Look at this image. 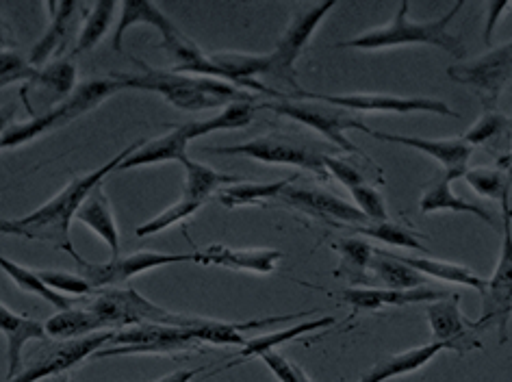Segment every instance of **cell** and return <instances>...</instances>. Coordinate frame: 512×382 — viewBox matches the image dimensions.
I'll use <instances>...</instances> for the list:
<instances>
[{
    "label": "cell",
    "mask_w": 512,
    "mask_h": 382,
    "mask_svg": "<svg viewBox=\"0 0 512 382\" xmlns=\"http://www.w3.org/2000/svg\"><path fill=\"white\" fill-rule=\"evenodd\" d=\"M350 194L356 202V209L361 211L369 222H387L389 220V211H387V202H384V196L374 185H361L350 189Z\"/></svg>",
    "instance_id": "40"
},
{
    "label": "cell",
    "mask_w": 512,
    "mask_h": 382,
    "mask_svg": "<svg viewBox=\"0 0 512 382\" xmlns=\"http://www.w3.org/2000/svg\"><path fill=\"white\" fill-rule=\"evenodd\" d=\"M194 142V135H191V126L181 124L172 129L170 133H165L157 139H146V142L139 146L137 152H133L131 157L124 159L120 170H135V168H146V165H159V163H181L183 159H187V144Z\"/></svg>",
    "instance_id": "21"
},
{
    "label": "cell",
    "mask_w": 512,
    "mask_h": 382,
    "mask_svg": "<svg viewBox=\"0 0 512 382\" xmlns=\"http://www.w3.org/2000/svg\"><path fill=\"white\" fill-rule=\"evenodd\" d=\"M115 333L118 330H105V333L68 341H48L44 348L35 350L29 359H22L20 372L7 382H40L48 378H59L63 372L87 361L98 350L107 348Z\"/></svg>",
    "instance_id": "7"
},
{
    "label": "cell",
    "mask_w": 512,
    "mask_h": 382,
    "mask_svg": "<svg viewBox=\"0 0 512 382\" xmlns=\"http://www.w3.org/2000/svg\"><path fill=\"white\" fill-rule=\"evenodd\" d=\"M499 165H506V168L512 170V146H510V152L506 157H502V161H499Z\"/></svg>",
    "instance_id": "48"
},
{
    "label": "cell",
    "mask_w": 512,
    "mask_h": 382,
    "mask_svg": "<svg viewBox=\"0 0 512 382\" xmlns=\"http://www.w3.org/2000/svg\"><path fill=\"white\" fill-rule=\"evenodd\" d=\"M426 315L434 339H437V343H443L447 350L465 354L482 348L476 324L469 322L463 311H460L458 294H450L443 300L432 302Z\"/></svg>",
    "instance_id": "13"
},
{
    "label": "cell",
    "mask_w": 512,
    "mask_h": 382,
    "mask_svg": "<svg viewBox=\"0 0 512 382\" xmlns=\"http://www.w3.org/2000/svg\"><path fill=\"white\" fill-rule=\"evenodd\" d=\"M0 335L7 339V380L14 378L22 367V350L29 341H48L46 326L33 317L11 311L0 302Z\"/></svg>",
    "instance_id": "20"
},
{
    "label": "cell",
    "mask_w": 512,
    "mask_h": 382,
    "mask_svg": "<svg viewBox=\"0 0 512 382\" xmlns=\"http://www.w3.org/2000/svg\"><path fill=\"white\" fill-rule=\"evenodd\" d=\"M289 98H309L319 100L324 105L339 107L345 111H361V113H434V116H450L460 118L450 105L443 103L437 98H424V96H389V94H317V92H306V89H298V92L287 94Z\"/></svg>",
    "instance_id": "12"
},
{
    "label": "cell",
    "mask_w": 512,
    "mask_h": 382,
    "mask_svg": "<svg viewBox=\"0 0 512 382\" xmlns=\"http://www.w3.org/2000/svg\"><path fill=\"white\" fill-rule=\"evenodd\" d=\"M369 135L378 139V142H389V144H400L415 148L424 155L437 159L443 165L445 174H452L454 178H463L469 170V159L473 148L463 142V137H452V139H426V137H411V135H398V133H384L371 129Z\"/></svg>",
    "instance_id": "15"
},
{
    "label": "cell",
    "mask_w": 512,
    "mask_h": 382,
    "mask_svg": "<svg viewBox=\"0 0 512 382\" xmlns=\"http://www.w3.org/2000/svg\"><path fill=\"white\" fill-rule=\"evenodd\" d=\"M339 252V267L335 270L337 278L350 280L352 287H376L369 274V263L374 259V246L363 237H343L332 244Z\"/></svg>",
    "instance_id": "27"
},
{
    "label": "cell",
    "mask_w": 512,
    "mask_h": 382,
    "mask_svg": "<svg viewBox=\"0 0 512 382\" xmlns=\"http://www.w3.org/2000/svg\"><path fill=\"white\" fill-rule=\"evenodd\" d=\"M115 14H118V5H115L113 0H102V3L85 7V24L79 31V35H76V44L72 48L70 57L87 53V50L96 48L102 40H105V35L109 33L111 24L115 20Z\"/></svg>",
    "instance_id": "33"
},
{
    "label": "cell",
    "mask_w": 512,
    "mask_h": 382,
    "mask_svg": "<svg viewBox=\"0 0 512 382\" xmlns=\"http://www.w3.org/2000/svg\"><path fill=\"white\" fill-rule=\"evenodd\" d=\"M332 9H335V3L330 0V3H317L296 11V16L291 18L289 27L283 33V37L278 40L276 48L272 53H267L270 55V74L267 76H274L276 81L287 83L291 87V92L302 89L296 79V63L304 53V48L309 46L311 37L315 35L319 24H322V20L330 14Z\"/></svg>",
    "instance_id": "10"
},
{
    "label": "cell",
    "mask_w": 512,
    "mask_h": 382,
    "mask_svg": "<svg viewBox=\"0 0 512 382\" xmlns=\"http://www.w3.org/2000/svg\"><path fill=\"white\" fill-rule=\"evenodd\" d=\"M79 9L81 7L72 3V0H68V3H57V0L46 3L48 27L29 55V63L33 68H44L48 66V59L59 57L63 53V48L68 44V37L72 35L74 18Z\"/></svg>",
    "instance_id": "17"
},
{
    "label": "cell",
    "mask_w": 512,
    "mask_h": 382,
    "mask_svg": "<svg viewBox=\"0 0 512 382\" xmlns=\"http://www.w3.org/2000/svg\"><path fill=\"white\" fill-rule=\"evenodd\" d=\"M402 263L408 267H413L415 272L424 274L426 278H437L443 280V283H456V285H465L469 289H476L480 294L486 291V280H482L478 274H473L469 267L458 265V263H447L441 259H424V257H400L395 254Z\"/></svg>",
    "instance_id": "31"
},
{
    "label": "cell",
    "mask_w": 512,
    "mask_h": 382,
    "mask_svg": "<svg viewBox=\"0 0 512 382\" xmlns=\"http://www.w3.org/2000/svg\"><path fill=\"white\" fill-rule=\"evenodd\" d=\"M14 118H16V105L0 107V137L9 131V126L14 124Z\"/></svg>",
    "instance_id": "46"
},
{
    "label": "cell",
    "mask_w": 512,
    "mask_h": 382,
    "mask_svg": "<svg viewBox=\"0 0 512 382\" xmlns=\"http://www.w3.org/2000/svg\"><path fill=\"white\" fill-rule=\"evenodd\" d=\"M44 326H46L48 337H53L57 341L79 339V337L111 330L109 324L102 320V317H98L94 311H89L85 304H81V307L76 304V307L68 311H57V315L50 317Z\"/></svg>",
    "instance_id": "29"
},
{
    "label": "cell",
    "mask_w": 512,
    "mask_h": 382,
    "mask_svg": "<svg viewBox=\"0 0 512 382\" xmlns=\"http://www.w3.org/2000/svg\"><path fill=\"white\" fill-rule=\"evenodd\" d=\"M259 109H270L276 116L289 118L298 124L309 126V129L317 131L324 139H328L330 144H335L343 152H350V155H361L363 150L354 146L348 139V131H363L369 133L371 129L363 122L354 118L350 111L324 105L319 100H309V98H289L285 92L278 100H272V103L265 105H256Z\"/></svg>",
    "instance_id": "5"
},
{
    "label": "cell",
    "mask_w": 512,
    "mask_h": 382,
    "mask_svg": "<svg viewBox=\"0 0 512 382\" xmlns=\"http://www.w3.org/2000/svg\"><path fill=\"white\" fill-rule=\"evenodd\" d=\"M456 181H458V178H454L452 174H445V172L439 174V176H434L430 185L424 189V194H421V200H419L421 213H424V215L439 213V211L469 213V215H473V218H478L484 224H489L491 228H495L497 233H502V220L495 218V215L489 209L473 205V202H469L465 198H458L454 194L452 185Z\"/></svg>",
    "instance_id": "18"
},
{
    "label": "cell",
    "mask_w": 512,
    "mask_h": 382,
    "mask_svg": "<svg viewBox=\"0 0 512 382\" xmlns=\"http://www.w3.org/2000/svg\"><path fill=\"white\" fill-rule=\"evenodd\" d=\"M354 231L363 237L376 239L380 244H387L393 248H404V250H419V252H428L426 246H421V237L419 233H415L413 228H406L402 224H395L391 220L387 222H367L356 226Z\"/></svg>",
    "instance_id": "36"
},
{
    "label": "cell",
    "mask_w": 512,
    "mask_h": 382,
    "mask_svg": "<svg viewBox=\"0 0 512 382\" xmlns=\"http://www.w3.org/2000/svg\"><path fill=\"white\" fill-rule=\"evenodd\" d=\"M74 220L87 226L89 231L96 233L102 241H105V246L111 252V259L120 257V231L113 218V207L102 185H98L92 194L87 196V200L81 205Z\"/></svg>",
    "instance_id": "24"
},
{
    "label": "cell",
    "mask_w": 512,
    "mask_h": 382,
    "mask_svg": "<svg viewBox=\"0 0 512 382\" xmlns=\"http://www.w3.org/2000/svg\"><path fill=\"white\" fill-rule=\"evenodd\" d=\"M467 185L476 194L502 202L512 200V170L506 165H495V168H469L465 172Z\"/></svg>",
    "instance_id": "34"
},
{
    "label": "cell",
    "mask_w": 512,
    "mask_h": 382,
    "mask_svg": "<svg viewBox=\"0 0 512 382\" xmlns=\"http://www.w3.org/2000/svg\"><path fill=\"white\" fill-rule=\"evenodd\" d=\"M204 372L202 367H196V369H176V372L163 376L155 382H191L196 376H200Z\"/></svg>",
    "instance_id": "45"
},
{
    "label": "cell",
    "mask_w": 512,
    "mask_h": 382,
    "mask_svg": "<svg viewBox=\"0 0 512 382\" xmlns=\"http://www.w3.org/2000/svg\"><path fill=\"white\" fill-rule=\"evenodd\" d=\"M37 85L44 89H50L55 96L66 100L74 92V89L79 87V83H76L74 57H59L57 61L40 68V76H37L35 87Z\"/></svg>",
    "instance_id": "37"
},
{
    "label": "cell",
    "mask_w": 512,
    "mask_h": 382,
    "mask_svg": "<svg viewBox=\"0 0 512 382\" xmlns=\"http://www.w3.org/2000/svg\"><path fill=\"white\" fill-rule=\"evenodd\" d=\"M139 24H148V27H155L161 33V37L176 29V24L168 16H165L157 5L144 3V0H137V3H122L118 27H115V31H113V50H115V53H122V42H124L126 31L133 29V27H139Z\"/></svg>",
    "instance_id": "30"
},
{
    "label": "cell",
    "mask_w": 512,
    "mask_h": 382,
    "mask_svg": "<svg viewBox=\"0 0 512 382\" xmlns=\"http://www.w3.org/2000/svg\"><path fill=\"white\" fill-rule=\"evenodd\" d=\"M343 302H348L354 309V315L358 311H380L387 307H411V304H432L437 300H443L450 294L439 289L419 287L408 291H395V289H382V287H350L337 294Z\"/></svg>",
    "instance_id": "16"
},
{
    "label": "cell",
    "mask_w": 512,
    "mask_h": 382,
    "mask_svg": "<svg viewBox=\"0 0 512 382\" xmlns=\"http://www.w3.org/2000/svg\"><path fill=\"white\" fill-rule=\"evenodd\" d=\"M369 274L376 287L382 289H395V291H408L426 287L428 278L424 274L415 272L413 267L402 263L395 252L374 248V259L369 263Z\"/></svg>",
    "instance_id": "25"
},
{
    "label": "cell",
    "mask_w": 512,
    "mask_h": 382,
    "mask_svg": "<svg viewBox=\"0 0 512 382\" xmlns=\"http://www.w3.org/2000/svg\"><path fill=\"white\" fill-rule=\"evenodd\" d=\"M300 178V174H293L287 178H280V181L274 183H248L241 181L237 185H228L220 189V205L226 207L228 211H235L241 207H263L265 200H274L280 198L283 191L293 185Z\"/></svg>",
    "instance_id": "28"
},
{
    "label": "cell",
    "mask_w": 512,
    "mask_h": 382,
    "mask_svg": "<svg viewBox=\"0 0 512 382\" xmlns=\"http://www.w3.org/2000/svg\"><path fill=\"white\" fill-rule=\"evenodd\" d=\"M278 200L291 209L306 213L309 218L330 222V224L361 226L369 222L365 215L356 209V205H350V202L332 196L322 189L289 185L283 194H280Z\"/></svg>",
    "instance_id": "14"
},
{
    "label": "cell",
    "mask_w": 512,
    "mask_h": 382,
    "mask_svg": "<svg viewBox=\"0 0 512 382\" xmlns=\"http://www.w3.org/2000/svg\"><path fill=\"white\" fill-rule=\"evenodd\" d=\"M443 350H447L443 343L432 341V343H426V346L404 350L400 354L384 356V359L371 365L358 382H387L391 378H400L406 374L419 372L421 367L428 365L434 356L441 354Z\"/></svg>",
    "instance_id": "23"
},
{
    "label": "cell",
    "mask_w": 512,
    "mask_h": 382,
    "mask_svg": "<svg viewBox=\"0 0 512 382\" xmlns=\"http://www.w3.org/2000/svg\"><path fill=\"white\" fill-rule=\"evenodd\" d=\"M447 76L460 85L471 87L484 105V111L497 109L499 96L512 83V42L497 46L478 59L447 68Z\"/></svg>",
    "instance_id": "11"
},
{
    "label": "cell",
    "mask_w": 512,
    "mask_h": 382,
    "mask_svg": "<svg viewBox=\"0 0 512 382\" xmlns=\"http://www.w3.org/2000/svg\"><path fill=\"white\" fill-rule=\"evenodd\" d=\"M256 109L252 103H233L228 105L222 113L217 116L202 120V122H189L191 126V135L194 139L198 137H207L211 133H220V131H235V129H246L248 124H252Z\"/></svg>",
    "instance_id": "35"
},
{
    "label": "cell",
    "mask_w": 512,
    "mask_h": 382,
    "mask_svg": "<svg viewBox=\"0 0 512 382\" xmlns=\"http://www.w3.org/2000/svg\"><path fill=\"white\" fill-rule=\"evenodd\" d=\"M46 382H70V380H63V378H48Z\"/></svg>",
    "instance_id": "49"
},
{
    "label": "cell",
    "mask_w": 512,
    "mask_h": 382,
    "mask_svg": "<svg viewBox=\"0 0 512 382\" xmlns=\"http://www.w3.org/2000/svg\"><path fill=\"white\" fill-rule=\"evenodd\" d=\"M11 44V40H9V27L5 24V20L0 18V53H3V50H9L7 46Z\"/></svg>",
    "instance_id": "47"
},
{
    "label": "cell",
    "mask_w": 512,
    "mask_h": 382,
    "mask_svg": "<svg viewBox=\"0 0 512 382\" xmlns=\"http://www.w3.org/2000/svg\"><path fill=\"white\" fill-rule=\"evenodd\" d=\"M335 324H337V317L326 315V317H317V320L296 324V326H291V328L272 330V333H263L259 337L248 339L246 346H243L241 350H237L235 359L230 361V363H226L222 369H233V367H237L239 363L248 361V359H259L261 354L274 352V350H278L280 346H283V343H287L291 339H298L300 335H306V333H317V330H326V328L335 326ZM222 369H217V372H213V374H220Z\"/></svg>",
    "instance_id": "22"
},
{
    "label": "cell",
    "mask_w": 512,
    "mask_h": 382,
    "mask_svg": "<svg viewBox=\"0 0 512 382\" xmlns=\"http://www.w3.org/2000/svg\"><path fill=\"white\" fill-rule=\"evenodd\" d=\"M139 68L133 74H115L124 89H139V92L159 94L163 100L181 111H204L215 107H228L233 103H256V96L211 76L178 74L174 70L152 68L144 61H135Z\"/></svg>",
    "instance_id": "2"
},
{
    "label": "cell",
    "mask_w": 512,
    "mask_h": 382,
    "mask_svg": "<svg viewBox=\"0 0 512 382\" xmlns=\"http://www.w3.org/2000/svg\"><path fill=\"white\" fill-rule=\"evenodd\" d=\"M0 270H3L11 280H14V285L18 289H22L24 294H31L35 298L46 300L50 307H55L57 311H68V309H72V307H76V304H79L74 298H66V296L57 294V291L50 289L44 283V280L37 276V272L29 270V267H24L20 263H14L11 259L3 257V254H0Z\"/></svg>",
    "instance_id": "32"
},
{
    "label": "cell",
    "mask_w": 512,
    "mask_h": 382,
    "mask_svg": "<svg viewBox=\"0 0 512 382\" xmlns=\"http://www.w3.org/2000/svg\"><path fill=\"white\" fill-rule=\"evenodd\" d=\"M144 142L146 139H137L131 146H126L120 155H115L107 163H102L100 168L83 176H74L55 198H50L29 215H22V218L16 220H0V235L37 241V244H46L55 250L68 252L72 257L76 250L72 246L70 226L81 205L98 185H102V181H105L109 174L120 170L122 161L131 157L133 152H137Z\"/></svg>",
    "instance_id": "1"
},
{
    "label": "cell",
    "mask_w": 512,
    "mask_h": 382,
    "mask_svg": "<svg viewBox=\"0 0 512 382\" xmlns=\"http://www.w3.org/2000/svg\"><path fill=\"white\" fill-rule=\"evenodd\" d=\"M76 274L83 276L89 285L96 291L100 289H111L128 283L133 276L144 274L150 270H157L163 265H174V263H198L200 252H189V254H163V252H135L128 254V257H115L105 263H94L83 259L79 252L72 254Z\"/></svg>",
    "instance_id": "9"
},
{
    "label": "cell",
    "mask_w": 512,
    "mask_h": 382,
    "mask_svg": "<svg viewBox=\"0 0 512 382\" xmlns=\"http://www.w3.org/2000/svg\"><path fill=\"white\" fill-rule=\"evenodd\" d=\"M324 168L328 172V176H335L337 181L348 187V189H354V187H361L367 183L365 174L356 168V165H352L350 161L345 159H337V157H330V155H324Z\"/></svg>",
    "instance_id": "43"
},
{
    "label": "cell",
    "mask_w": 512,
    "mask_h": 382,
    "mask_svg": "<svg viewBox=\"0 0 512 382\" xmlns=\"http://www.w3.org/2000/svg\"><path fill=\"white\" fill-rule=\"evenodd\" d=\"M207 155H224V157H246L267 165H293L315 174L322 181H328V172L324 168V152L315 146L287 135H265L250 139L246 144L237 146H204Z\"/></svg>",
    "instance_id": "6"
},
{
    "label": "cell",
    "mask_w": 512,
    "mask_h": 382,
    "mask_svg": "<svg viewBox=\"0 0 512 382\" xmlns=\"http://www.w3.org/2000/svg\"><path fill=\"white\" fill-rule=\"evenodd\" d=\"M465 7L463 0L447 11L445 16L430 20V22H415L408 18V3L402 0L398 14L384 27L365 31L361 35L352 37L348 42H339L335 48H356V50H387V48H402V46H434L445 50L447 55L456 59H465L467 48L460 42L458 35L447 31L450 22L460 14Z\"/></svg>",
    "instance_id": "3"
},
{
    "label": "cell",
    "mask_w": 512,
    "mask_h": 382,
    "mask_svg": "<svg viewBox=\"0 0 512 382\" xmlns=\"http://www.w3.org/2000/svg\"><path fill=\"white\" fill-rule=\"evenodd\" d=\"M37 276H40L50 289L57 291V294H61V296H92V294H96V289L79 274L40 270L37 272Z\"/></svg>",
    "instance_id": "41"
},
{
    "label": "cell",
    "mask_w": 512,
    "mask_h": 382,
    "mask_svg": "<svg viewBox=\"0 0 512 382\" xmlns=\"http://www.w3.org/2000/svg\"><path fill=\"white\" fill-rule=\"evenodd\" d=\"M510 129H512V120H510Z\"/></svg>",
    "instance_id": "50"
},
{
    "label": "cell",
    "mask_w": 512,
    "mask_h": 382,
    "mask_svg": "<svg viewBox=\"0 0 512 382\" xmlns=\"http://www.w3.org/2000/svg\"><path fill=\"white\" fill-rule=\"evenodd\" d=\"M510 120L504 116V113H499L497 109L493 111H484L482 116L476 120V124L471 126V129L463 135V142L473 146H486L491 142H497V139H502L506 135H510Z\"/></svg>",
    "instance_id": "38"
},
{
    "label": "cell",
    "mask_w": 512,
    "mask_h": 382,
    "mask_svg": "<svg viewBox=\"0 0 512 382\" xmlns=\"http://www.w3.org/2000/svg\"><path fill=\"white\" fill-rule=\"evenodd\" d=\"M122 89L124 85L115 74H109L105 79L81 83L66 100H61L55 109L42 113V116H33L29 122L11 124L9 131L0 137V150L20 148L24 144L33 142L37 137L53 133L61 129V126H68L70 122L85 116V113L100 107L113 94L122 92Z\"/></svg>",
    "instance_id": "4"
},
{
    "label": "cell",
    "mask_w": 512,
    "mask_h": 382,
    "mask_svg": "<svg viewBox=\"0 0 512 382\" xmlns=\"http://www.w3.org/2000/svg\"><path fill=\"white\" fill-rule=\"evenodd\" d=\"M502 252L493 276L486 280V291L482 294V315L476 320V328L495 326L499 330V341H506L508 322L512 315V200L502 202Z\"/></svg>",
    "instance_id": "8"
},
{
    "label": "cell",
    "mask_w": 512,
    "mask_h": 382,
    "mask_svg": "<svg viewBox=\"0 0 512 382\" xmlns=\"http://www.w3.org/2000/svg\"><path fill=\"white\" fill-rule=\"evenodd\" d=\"M283 259V252L274 248H228L213 244L207 250H200V265H217L233 272L272 274L276 263Z\"/></svg>",
    "instance_id": "19"
},
{
    "label": "cell",
    "mask_w": 512,
    "mask_h": 382,
    "mask_svg": "<svg viewBox=\"0 0 512 382\" xmlns=\"http://www.w3.org/2000/svg\"><path fill=\"white\" fill-rule=\"evenodd\" d=\"M508 9H512V3H508V0H504V3H489V7H486V27H484V44L493 42V33L497 29L499 20H502V16L506 14Z\"/></svg>",
    "instance_id": "44"
},
{
    "label": "cell",
    "mask_w": 512,
    "mask_h": 382,
    "mask_svg": "<svg viewBox=\"0 0 512 382\" xmlns=\"http://www.w3.org/2000/svg\"><path fill=\"white\" fill-rule=\"evenodd\" d=\"M181 165L185 168V189L183 196L185 200L194 202L198 207H204L211 200V196L215 191H220L228 185H237L241 181H246L243 176H235V174H222L209 165L198 163L194 159H183Z\"/></svg>",
    "instance_id": "26"
},
{
    "label": "cell",
    "mask_w": 512,
    "mask_h": 382,
    "mask_svg": "<svg viewBox=\"0 0 512 382\" xmlns=\"http://www.w3.org/2000/svg\"><path fill=\"white\" fill-rule=\"evenodd\" d=\"M40 68H33L27 57L16 50H3L0 53V89L14 83H24V87H35Z\"/></svg>",
    "instance_id": "39"
},
{
    "label": "cell",
    "mask_w": 512,
    "mask_h": 382,
    "mask_svg": "<svg viewBox=\"0 0 512 382\" xmlns=\"http://www.w3.org/2000/svg\"><path fill=\"white\" fill-rule=\"evenodd\" d=\"M259 359L278 378V382H313V378L306 376L304 369L296 361L287 359V356L280 354L278 350L265 352V354L259 356Z\"/></svg>",
    "instance_id": "42"
}]
</instances>
